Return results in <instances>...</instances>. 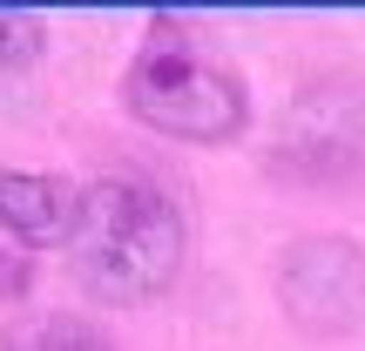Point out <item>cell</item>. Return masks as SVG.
<instances>
[{
    "mask_svg": "<svg viewBox=\"0 0 365 351\" xmlns=\"http://www.w3.org/2000/svg\"><path fill=\"white\" fill-rule=\"evenodd\" d=\"M34 48H41V27L27 21V14H0V81L21 75V68L34 61Z\"/></svg>",
    "mask_w": 365,
    "mask_h": 351,
    "instance_id": "obj_7",
    "label": "cell"
},
{
    "mask_svg": "<svg viewBox=\"0 0 365 351\" xmlns=\"http://www.w3.org/2000/svg\"><path fill=\"white\" fill-rule=\"evenodd\" d=\"M122 102H129L149 129L176 135V142H230V135H244V122H250L244 81H237L223 61H210L190 34H176L170 21H156L149 48L129 61Z\"/></svg>",
    "mask_w": 365,
    "mask_h": 351,
    "instance_id": "obj_2",
    "label": "cell"
},
{
    "mask_svg": "<svg viewBox=\"0 0 365 351\" xmlns=\"http://www.w3.org/2000/svg\"><path fill=\"white\" fill-rule=\"evenodd\" d=\"M81 290L108 304H149L182 271V209L143 176H102L81 189V216L68 236Z\"/></svg>",
    "mask_w": 365,
    "mask_h": 351,
    "instance_id": "obj_1",
    "label": "cell"
},
{
    "mask_svg": "<svg viewBox=\"0 0 365 351\" xmlns=\"http://www.w3.org/2000/svg\"><path fill=\"white\" fill-rule=\"evenodd\" d=\"M277 298H284L291 325L318 331V338H339V331L365 325V257L345 236H312L284 257L277 271Z\"/></svg>",
    "mask_w": 365,
    "mask_h": 351,
    "instance_id": "obj_3",
    "label": "cell"
},
{
    "mask_svg": "<svg viewBox=\"0 0 365 351\" xmlns=\"http://www.w3.org/2000/svg\"><path fill=\"white\" fill-rule=\"evenodd\" d=\"M284 162L304 176L359 169L365 162V95L318 88L298 102V115H284Z\"/></svg>",
    "mask_w": 365,
    "mask_h": 351,
    "instance_id": "obj_4",
    "label": "cell"
},
{
    "mask_svg": "<svg viewBox=\"0 0 365 351\" xmlns=\"http://www.w3.org/2000/svg\"><path fill=\"white\" fill-rule=\"evenodd\" d=\"M81 216V189L41 169H0V236L21 250H68Z\"/></svg>",
    "mask_w": 365,
    "mask_h": 351,
    "instance_id": "obj_5",
    "label": "cell"
},
{
    "mask_svg": "<svg viewBox=\"0 0 365 351\" xmlns=\"http://www.w3.org/2000/svg\"><path fill=\"white\" fill-rule=\"evenodd\" d=\"M27 284V257H14V263H0V298H14V290Z\"/></svg>",
    "mask_w": 365,
    "mask_h": 351,
    "instance_id": "obj_8",
    "label": "cell"
},
{
    "mask_svg": "<svg viewBox=\"0 0 365 351\" xmlns=\"http://www.w3.org/2000/svg\"><path fill=\"white\" fill-rule=\"evenodd\" d=\"M7 351H108V338L88 318L48 311V318H21V325L7 331Z\"/></svg>",
    "mask_w": 365,
    "mask_h": 351,
    "instance_id": "obj_6",
    "label": "cell"
}]
</instances>
